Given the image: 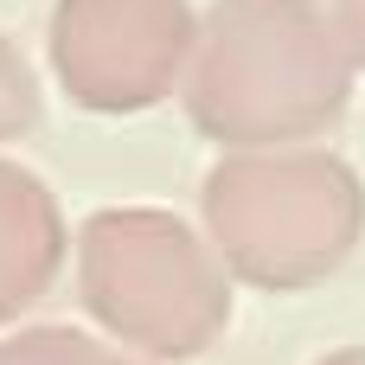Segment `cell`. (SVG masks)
I'll list each match as a JSON object with an SVG mask.
<instances>
[{
	"label": "cell",
	"mask_w": 365,
	"mask_h": 365,
	"mask_svg": "<svg viewBox=\"0 0 365 365\" xmlns=\"http://www.w3.org/2000/svg\"><path fill=\"white\" fill-rule=\"evenodd\" d=\"M314 365H365V346H340V353H327V359H314Z\"/></svg>",
	"instance_id": "obj_9"
},
{
	"label": "cell",
	"mask_w": 365,
	"mask_h": 365,
	"mask_svg": "<svg viewBox=\"0 0 365 365\" xmlns=\"http://www.w3.org/2000/svg\"><path fill=\"white\" fill-rule=\"evenodd\" d=\"M32 122H38V77H32L26 51L0 32V148L19 141Z\"/></svg>",
	"instance_id": "obj_7"
},
{
	"label": "cell",
	"mask_w": 365,
	"mask_h": 365,
	"mask_svg": "<svg viewBox=\"0 0 365 365\" xmlns=\"http://www.w3.org/2000/svg\"><path fill=\"white\" fill-rule=\"evenodd\" d=\"M321 6H327V19H334V32H340L353 71H365V0H321Z\"/></svg>",
	"instance_id": "obj_8"
},
{
	"label": "cell",
	"mask_w": 365,
	"mask_h": 365,
	"mask_svg": "<svg viewBox=\"0 0 365 365\" xmlns=\"http://www.w3.org/2000/svg\"><path fill=\"white\" fill-rule=\"evenodd\" d=\"M192 32V0H51L45 58L77 109L141 115L180 96Z\"/></svg>",
	"instance_id": "obj_4"
},
{
	"label": "cell",
	"mask_w": 365,
	"mask_h": 365,
	"mask_svg": "<svg viewBox=\"0 0 365 365\" xmlns=\"http://www.w3.org/2000/svg\"><path fill=\"white\" fill-rule=\"evenodd\" d=\"M71 263V225L58 212V192L0 154V327H13L26 308L51 295V282Z\"/></svg>",
	"instance_id": "obj_5"
},
{
	"label": "cell",
	"mask_w": 365,
	"mask_h": 365,
	"mask_svg": "<svg viewBox=\"0 0 365 365\" xmlns=\"http://www.w3.org/2000/svg\"><path fill=\"white\" fill-rule=\"evenodd\" d=\"M71 263L83 314L141 365L199 359L231 327V276L180 212L103 205L77 225Z\"/></svg>",
	"instance_id": "obj_3"
},
{
	"label": "cell",
	"mask_w": 365,
	"mask_h": 365,
	"mask_svg": "<svg viewBox=\"0 0 365 365\" xmlns=\"http://www.w3.org/2000/svg\"><path fill=\"white\" fill-rule=\"evenodd\" d=\"M205 244L231 289L302 295L353 263L365 237V180L334 148L218 154L199 186Z\"/></svg>",
	"instance_id": "obj_2"
},
{
	"label": "cell",
	"mask_w": 365,
	"mask_h": 365,
	"mask_svg": "<svg viewBox=\"0 0 365 365\" xmlns=\"http://www.w3.org/2000/svg\"><path fill=\"white\" fill-rule=\"evenodd\" d=\"M353 58L321 0H212L180 77L192 128L218 154L321 148L353 103Z\"/></svg>",
	"instance_id": "obj_1"
},
{
	"label": "cell",
	"mask_w": 365,
	"mask_h": 365,
	"mask_svg": "<svg viewBox=\"0 0 365 365\" xmlns=\"http://www.w3.org/2000/svg\"><path fill=\"white\" fill-rule=\"evenodd\" d=\"M0 365H141V359L115 353L96 334H77V327H26V334L0 340Z\"/></svg>",
	"instance_id": "obj_6"
}]
</instances>
